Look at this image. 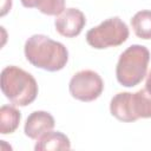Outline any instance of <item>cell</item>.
<instances>
[{
    "label": "cell",
    "instance_id": "obj_2",
    "mask_svg": "<svg viewBox=\"0 0 151 151\" xmlns=\"http://www.w3.org/2000/svg\"><path fill=\"white\" fill-rule=\"evenodd\" d=\"M1 91L12 104L27 106L35 100L39 88L31 73L11 65L1 71Z\"/></svg>",
    "mask_w": 151,
    "mask_h": 151
},
{
    "label": "cell",
    "instance_id": "obj_9",
    "mask_svg": "<svg viewBox=\"0 0 151 151\" xmlns=\"http://www.w3.org/2000/svg\"><path fill=\"white\" fill-rule=\"evenodd\" d=\"M71 142L66 134L59 131H48L37 139L34 145L35 151H57V150H70Z\"/></svg>",
    "mask_w": 151,
    "mask_h": 151
},
{
    "label": "cell",
    "instance_id": "obj_15",
    "mask_svg": "<svg viewBox=\"0 0 151 151\" xmlns=\"http://www.w3.org/2000/svg\"><path fill=\"white\" fill-rule=\"evenodd\" d=\"M145 90L147 93L151 94V70L146 74V81H145Z\"/></svg>",
    "mask_w": 151,
    "mask_h": 151
},
{
    "label": "cell",
    "instance_id": "obj_8",
    "mask_svg": "<svg viewBox=\"0 0 151 151\" xmlns=\"http://www.w3.org/2000/svg\"><path fill=\"white\" fill-rule=\"evenodd\" d=\"M54 125L55 122L51 113L46 111H34L27 117L24 125V132L28 138L38 139L44 133L53 130Z\"/></svg>",
    "mask_w": 151,
    "mask_h": 151
},
{
    "label": "cell",
    "instance_id": "obj_14",
    "mask_svg": "<svg viewBox=\"0 0 151 151\" xmlns=\"http://www.w3.org/2000/svg\"><path fill=\"white\" fill-rule=\"evenodd\" d=\"M11 7H12V0H2V2H1V13H0V15H1V17L6 15V14L11 11Z\"/></svg>",
    "mask_w": 151,
    "mask_h": 151
},
{
    "label": "cell",
    "instance_id": "obj_1",
    "mask_svg": "<svg viewBox=\"0 0 151 151\" xmlns=\"http://www.w3.org/2000/svg\"><path fill=\"white\" fill-rule=\"evenodd\" d=\"M26 59L35 67L57 72L63 70L68 61V51L59 41L44 34L29 37L24 47Z\"/></svg>",
    "mask_w": 151,
    "mask_h": 151
},
{
    "label": "cell",
    "instance_id": "obj_12",
    "mask_svg": "<svg viewBox=\"0 0 151 151\" xmlns=\"http://www.w3.org/2000/svg\"><path fill=\"white\" fill-rule=\"evenodd\" d=\"M46 15H59L65 9V0H44L38 7Z\"/></svg>",
    "mask_w": 151,
    "mask_h": 151
},
{
    "label": "cell",
    "instance_id": "obj_6",
    "mask_svg": "<svg viewBox=\"0 0 151 151\" xmlns=\"http://www.w3.org/2000/svg\"><path fill=\"white\" fill-rule=\"evenodd\" d=\"M68 90L71 96L77 100L93 101L101 94L104 81L97 72L92 70H81L71 78Z\"/></svg>",
    "mask_w": 151,
    "mask_h": 151
},
{
    "label": "cell",
    "instance_id": "obj_5",
    "mask_svg": "<svg viewBox=\"0 0 151 151\" xmlns=\"http://www.w3.org/2000/svg\"><path fill=\"white\" fill-rule=\"evenodd\" d=\"M129 34L127 25L120 18L113 17L88 29L86 33V41L96 50H104L122 45L127 40Z\"/></svg>",
    "mask_w": 151,
    "mask_h": 151
},
{
    "label": "cell",
    "instance_id": "obj_13",
    "mask_svg": "<svg viewBox=\"0 0 151 151\" xmlns=\"http://www.w3.org/2000/svg\"><path fill=\"white\" fill-rule=\"evenodd\" d=\"M22 6L26 7V8H34V7H38L44 0H20Z\"/></svg>",
    "mask_w": 151,
    "mask_h": 151
},
{
    "label": "cell",
    "instance_id": "obj_10",
    "mask_svg": "<svg viewBox=\"0 0 151 151\" xmlns=\"http://www.w3.org/2000/svg\"><path fill=\"white\" fill-rule=\"evenodd\" d=\"M21 119L20 111L12 105H2L0 109V133L9 134L13 133Z\"/></svg>",
    "mask_w": 151,
    "mask_h": 151
},
{
    "label": "cell",
    "instance_id": "obj_3",
    "mask_svg": "<svg viewBox=\"0 0 151 151\" xmlns=\"http://www.w3.org/2000/svg\"><path fill=\"white\" fill-rule=\"evenodd\" d=\"M150 61V51L143 45L129 46L119 57L116 66V77L120 85L133 87L146 76Z\"/></svg>",
    "mask_w": 151,
    "mask_h": 151
},
{
    "label": "cell",
    "instance_id": "obj_7",
    "mask_svg": "<svg viewBox=\"0 0 151 151\" xmlns=\"http://www.w3.org/2000/svg\"><path fill=\"white\" fill-rule=\"evenodd\" d=\"M86 25L84 13L78 8H65L54 20L57 32L66 38H74L79 35Z\"/></svg>",
    "mask_w": 151,
    "mask_h": 151
},
{
    "label": "cell",
    "instance_id": "obj_11",
    "mask_svg": "<svg viewBox=\"0 0 151 151\" xmlns=\"http://www.w3.org/2000/svg\"><path fill=\"white\" fill-rule=\"evenodd\" d=\"M131 26L134 34L144 40L151 39V11L142 9L131 19Z\"/></svg>",
    "mask_w": 151,
    "mask_h": 151
},
{
    "label": "cell",
    "instance_id": "obj_4",
    "mask_svg": "<svg viewBox=\"0 0 151 151\" xmlns=\"http://www.w3.org/2000/svg\"><path fill=\"white\" fill-rule=\"evenodd\" d=\"M110 112L114 118L125 123L151 118V94L145 88L134 93L119 92L110 101Z\"/></svg>",
    "mask_w": 151,
    "mask_h": 151
}]
</instances>
